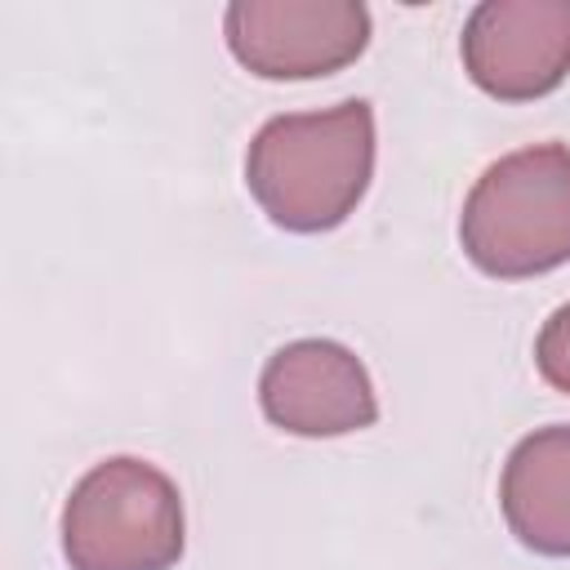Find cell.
<instances>
[{
	"label": "cell",
	"mask_w": 570,
	"mask_h": 570,
	"mask_svg": "<svg viewBox=\"0 0 570 570\" xmlns=\"http://www.w3.org/2000/svg\"><path fill=\"white\" fill-rule=\"evenodd\" d=\"M459 245L499 281L570 263V147L534 142L499 156L463 200Z\"/></svg>",
	"instance_id": "7a4b0ae2"
},
{
	"label": "cell",
	"mask_w": 570,
	"mask_h": 570,
	"mask_svg": "<svg viewBox=\"0 0 570 570\" xmlns=\"http://www.w3.org/2000/svg\"><path fill=\"white\" fill-rule=\"evenodd\" d=\"M187 543L183 494L147 459L94 463L62 503V557L71 570H169Z\"/></svg>",
	"instance_id": "3957f363"
},
{
	"label": "cell",
	"mask_w": 570,
	"mask_h": 570,
	"mask_svg": "<svg viewBox=\"0 0 570 570\" xmlns=\"http://www.w3.org/2000/svg\"><path fill=\"white\" fill-rule=\"evenodd\" d=\"M534 365H539V374H543L548 387H557V392L570 396V303H561L543 321V330L534 338Z\"/></svg>",
	"instance_id": "ba28073f"
},
{
	"label": "cell",
	"mask_w": 570,
	"mask_h": 570,
	"mask_svg": "<svg viewBox=\"0 0 570 570\" xmlns=\"http://www.w3.org/2000/svg\"><path fill=\"white\" fill-rule=\"evenodd\" d=\"M499 508L517 543L539 557H570V428L521 436L503 463Z\"/></svg>",
	"instance_id": "52a82bcc"
},
{
	"label": "cell",
	"mask_w": 570,
	"mask_h": 570,
	"mask_svg": "<svg viewBox=\"0 0 570 570\" xmlns=\"http://www.w3.org/2000/svg\"><path fill=\"white\" fill-rule=\"evenodd\" d=\"M223 36L232 58L263 80H316L365 53L370 9L361 0H236Z\"/></svg>",
	"instance_id": "277c9868"
},
{
	"label": "cell",
	"mask_w": 570,
	"mask_h": 570,
	"mask_svg": "<svg viewBox=\"0 0 570 570\" xmlns=\"http://www.w3.org/2000/svg\"><path fill=\"white\" fill-rule=\"evenodd\" d=\"M374 178V107L347 98L325 111L272 116L245 151V187L285 232H334Z\"/></svg>",
	"instance_id": "6da1fadb"
},
{
	"label": "cell",
	"mask_w": 570,
	"mask_h": 570,
	"mask_svg": "<svg viewBox=\"0 0 570 570\" xmlns=\"http://www.w3.org/2000/svg\"><path fill=\"white\" fill-rule=\"evenodd\" d=\"M258 405L289 436H347L379 419L370 370L334 338H298L272 352L258 379Z\"/></svg>",
	"instance_id": "8992f818"
},
{
	"label": "cell",
	"mask_w": 570,
	"mask_h": 570,
	"mask_svg": "<svg viewBox=\"0 0 570 570\" xmlns=\"http://www.w3.org/2000/svg\"><path fill=\"white\" fill-rule=\"evenodd\" d=\"M463 71L499 102H530L570 76V0H485L463 22Z\"/></svg>",
	"instance_id": "5b68a950"
}]
</instances>
